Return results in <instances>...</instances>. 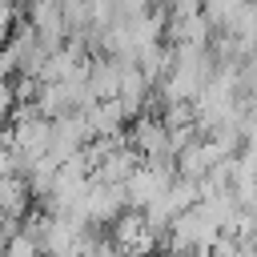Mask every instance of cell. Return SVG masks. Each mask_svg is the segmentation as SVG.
I'll list each match as a JSON object with an SVG mask.
<instances>
[{
  "label": "cell",
  "mask_w": 257,
  "mask_h": 257,
  "mask_svg": "<svg viewBox=\"0 0 257 257\" xmlns=\"http://www.w3.org/2000/svg\"><path fill=\"white\" fill-rule=\"evenodd\" d=\"M120 80H124V68H120L112 56H92L88 92H92L96 104H104V100H120Z\"/></svg>",
  "instance_id": "6da1fadb"
},
{
  "label": "cell",
  "mask_w": 257,
  "mask_h": 257,
  "mask_svg": "<svg viewBox=\"0 0 257 257\" xmlns=\"http://www.w3.org/2000/svg\"><path fill=\"white\" fill-rule=\"evenodd\" d=\"M141 165H145V157H141L137 149H128V145H124V149H116V153H112V157H108V161H104V165H100V169L92 173V181L124 189V185H128V177H133V173H137Z\"/></svg>",
  "instance_id": "7a4b0ae2"
},
{
  "label": "cell",
  "mask_w": 257,
  "mask_h": 257,
  "mask_svg": "<svg viewBox=\"0 0 257 257\" xmlns=\"http://www.w3.org/2000/svg\"><path fill=\"white\" fill-rule=\"evenodd\" d=\"M145 233H149V229H145V213H133V209H128V213H124V217L108 229V237L116 241V249H120V253H128V249H133Z\"/></svg>",
  "instance_id": "3957f363"
},
{
  "label": "cell",
  "mask_w": 257,
  "mask_h": 257,
  "mask_svg": "<svg viewBox=\"0 0 257 257\" xmlns=\"http://www.w3.org/2000/svg\"><path fill=\"white\" fill-rule=\"evenodd\" d=\"M169 205H173V213H177V217H181V213H189V209H197V205H201V181L177 177V181L169 185Z\"/></svg>",
  "instance_id": "277c9868"
},
{
  "label": "cell",
  "mask_w": 257,
  "mask_h": 257,
  "mask_svg": "<svg viewBox=\"0 0 257 257\" xmlns=\"http://www.w3.org/2000/svg\"><path fill=\"white\" fill-rule=\"evenodd\" d=\"M161 124H165L169 133H173V128H189V124H197V104H165Z\"/></svg>",
  "instance_id": "5b68a950"
},
{
  "label": "cell",
  "mask_w": 257,
  "mask_h": 257,
  "mask_svg": "<svg viewBox=\"0 0 257 257\" xmlns=\"http://www.w3.org/2000/svg\"><path fill=\"white\" fill-rule=\"evenodd\" d=\"M16 20H20V12H16V4H8V0H0V48L12 40V32H16Z\"/></svg>",
  "instance_id": "8992f818"
},
{
  "label": "cell",
  "mask_w": 257,
  "mask_h": 257,
  "mask_svg": "<svg viewBox=\"0 0 257 257\" xmlns=\"http://www.w3.org/2000/svg\"><path fill=\"white\" fill-rule=\"evenodd\" d=\"M233 197H237L241 213H253V217H257V181H245V185H237V189H233Z\"/></svg>",
  "instance_id": "52a82bcc"
},
{
  "label": "cell",
  "mask_w": 257,
  "mask_h": 257,
  "mask_svg": "<svg viewBox=\"0 0 257 257\" xmlns=\"http://www.w3.org/2000/svg\"><path fill=\"white\" fill-rule=\"evenodd\" d=\"M4 257H40V249H36V241H28V237L20 233V237H12V241L4 245Z\"/></svg>",
  "instance_id": "ba28073f"
},
{
  "label": "cell",
  "mask_w": 257,
  "mask_h": 257,
  "mask_svg": "<svg viewBox=\"0 0 257 257\" xmlns=\"http://www.w3.org/2000/svg\"><path fill=\"white\" fill-rule=\"evenodd\" d=\"M0 133H4V124H0Z\"/></svg>",
  "instance_id": "9c48e42d"
}]
</instances>
